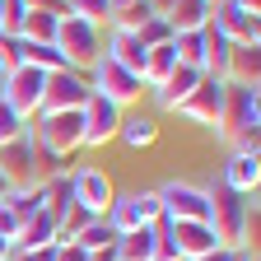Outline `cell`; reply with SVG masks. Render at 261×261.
I'll return each mask as SVG.
<instances>
[{
  "label": "cell",
  "instance_id": "obj_1",
  "mask_svg": "<svg viewBox=\"0 0 261 261\" xmlns=\"http://www.w3.org/2000/svg\"><path fill=\"white\" fill-rule=\"evenodd\" d=\"M205 191H210V228H215L219 247H228V252L252 247V233H256V196H243V191L224 187V182H215Z\"/></svg>",
  "mask_w": 261,
  "mask_h": 261
},
{
  "label": "cell",
  "instance_id": "obj_2",
  "mask_svg": "<svg viewBox=\"0 0 261 261\" xmlns=\"http://www.w3.org/2000/svg\"><path fill=\"white\" fill-rule=\"evenodd\" d=\"M256 126H261V93L243 89V84H224V112H219L215 136L228 149H261Z\"/></svg>",
  "mask_w": 261,
  "mask_h": 261
},
{
  "label": "cell",
  "instance_id": "obj_3",
  "mask_svg": "<svg viewBox=\"0 0 261 261\" xmlns=\"http://www.w3.org/2000/svg\"><path fill=\"white\" fill-rule=\"evenodd\" d=\"M28 136L33 145L70 159L75 149H84V112H38L28 121Z\"/></svg>",
  "mask_w": 261,
  "mask_h": 261
},
{
  "label": "cell",
  "instance_id": "obj_4",
  "mask_svg": "<svg viewBox=\"0 0 261 261\" xmlns=\"http://www.w3.org/2000/svg\"><path fill=\"white\" fill-rule=\"evenodd\" d=\"M56 51L65 56V65L80 75H89V65L103 56V33L89 19H75V14H61V28H56Z\"/></svg>",
  "mask_w": 261,
  "mask_h": 261
},
{
  "label": "cell",
  "instance_id": "obj_5",
  "mask_svg": "<svg viewBox=\"0 0 261 261\" xmlns=\"http://www.w3.org/2000/svg\"><path fill=\"white\" fill-rule=\"evenodd\" d=\"M159 215L168 224H210V191L196 182H163L154 187Z\"/></svg>",
  "mask_w": 261,
  "mask_h": 261
},
{
  "label": "cell",
  "instance_id": "obj_6",
  "mask_svg": "<svg viewBox=\"0 0 261 261\" xmlns=\"http://www.w3.org/2000/svg\"><path fill=\"white\" fill-rule=\"evenodd\" d=\"M89 89H93L98 98H108V103H117L121 112H126V108H136V103H140V93H145L140 75L121 70V65L108 61V56H98V61L89 65Z\"/></svg>",
  "mask_w": 261,
  "mask_h": 261
},
{
  "label": "cell",
  "instance_id": "obj_7",
  "mask_svg": "<svg viewBox=\"0 0 261 261\" xmlns=\"http://www.w3.org/2000/svg\"><path fill=\"white\" fill-rule=\"evenodd\" d=\"M163 215H159V196L154 191H117L112 196V205H108V224L117 228V233H126V228H149V224H159Z\"/></svg>",
  "mask_w": 261,
  "mask_h": 261
},
{
  "label": "cell",
  "instance_id": "obj_8",
  "mask_svg": "<svg viewBox=\"0 0 261 261\" xmlns=\"http://www.w3.org/2000/svg\"><path fill=\"white\" fill-rule=\"evenodd\" d=\"M173 112L187 117V121H196V126H205V130H215V126H219V112H224V80L201 75V84H196Z\"/></svg>",
  "mask_w": 261,
  "mask_h": 261
},
{
  "label": "cell",
  "instance_id": "obj_9",
  "mask_svg": "<svg viewBox=\"0 0 261 261\" xmlns=\"http://www.w3.org/2000/svg\"><path fill=\"white\" fill-rule=\"evenodd\" d=\"M42 89H47V75L33 70V65H14V70L0 80V98H5L14 112H23V117H38V108H42Z\"/></svg>",
  "mask_w": 261,
  "mask_h": 261
},
{
  "label": "cell",
  "instance_id": "obj_10",
  "mask_svg": "<svg viewBox=\"0 0 261 261\" xmlns=\"http://www.w3.org/2000/svg\"><path fill=\"white\" fill-rule=\"evenodd\" d=\"M89 75H80V70H56V75H47V89H42V108L38 112H80L84 103H89Z\"/></svg>",
  "mask_w": 261,
  "mask_h": 261
},
{
  "label": "cell",
  "instance_id": "obj_11",
  "mask_svg": "<svg viewBox=\"0 0 261 261\" xmlns=\"http://www.w3.org/2000/svg\"><path fill=\"white\" fill-rule=\"evenodd\" d=\"M0 177H5V191L10 187H38V154H33V140H28V130L19 140L10 145H0Z\"/></svg>",
  "mask_w": 261,
  "mask_h": 261
},
{
  "label": "cell",
  "instance_id": "obj_12",
  "mask_svg": "<svg viewBox=\"0 0 261 261\" xmlns=\"http://www.w3.org/2000/svg\"><path fill=\"white\" fill-rule=\"evenodd\" d=\"M210 23H215L233 47H261V19H256L252 10H243L238 0H224V5H215Z\"/></svg>",
  "mask_w": 261,
  "mask_h": 261
},
{
  "label": "cell",
  "instance_id": "obj_13",
  "mask_svg": "<svg viewBox=\"0 0 261 261\" xmlns=\"http://www.w3.org/2000/svg\"><path fill=\"white\" fill-rule=\"evenodd\" d=\"M80 112H84V145H89V149H103L108 140H117V126H121V108H117V103L89 93V103H84Z\"/></svg>",
  "mask_w": 261,
  "mask_h": 261
},
{
  "label": "cell",
  "instance_id": "obj_14",
  "mask_svg": "<svg viewBox=\"0 0 261 261\" xmlns=\"http://www.w3.org/2000/svg\"><path fill=\"white\" fill-rule=\"evenodd\" d=\"M70 182H75V205H84L89 215H108L117 187H112V177L103 168H75Z\"/></svg>",
  "mask_w": 261,
  "mask_h": 261
},
{
  "label": "cell",
  "instance_id": "obj_15",
  "mask_svg": "<svg viewBox=\"0 0 261 261\" xmlns=\"http://www.w3.org/2000/svg\"><path fill=\"white\" fill-rule=\"evenodd\" d=\"M103 56H108V61H117L121 70L140 75V84H145V56H149V47L140 42V33H121V28H108Z\"/></svg>",
  "mask_w": 261,
  "mask_h": 261
},
{
  "label": "cell",
  "instance_id": "obj_16",
  "mask_svg": "<svg viewBox=\"0 0 261 261\" xmlns=\"http://www.w3.org/2000/svg\"><path fill=\"white\" fill-rule=\"evenodd\" d=\"M219 182L243 191V196H256V187H261V149H228V163H224Z\"/></svg>",
  "mask_w": 261,
  "mask_h": 261
},
{
  "label": "cell",
  "instance_id": "obj_17",
  "mask_svg": "<svg viewBox=\"0 0 261 261\" xmlns=\"http://www.w3.org/2000/svg\"><path fill=\"white\" fill-rule=\"evenodd\" d=\"M163 228H168V238H173V247H177L182 261L205 256V252L219 247V238H215V228H210V224H168V219H163Z\"/></svg>",
  "mask_w": 261,
  "mask_h": 261
},
{
  "label": "cell",
  "instance_id": "obj_18",
  "mask_svg": "<svg viewBox=\"0 0 261 261\" xmlns=\"http://www.w3.org/2000/svg\"><path fill=\"white\" fill-rule=\"evenodd\" d=\"M201 75H205V70H191V65H177V70H173L168 80H163L159 89H149L154 108H159V112H173V108L182 103V98H187L196 84H201Z\"/></svg>",
  "mask_w": 261,
  "mask_h": 261
},
{
  "label": "cell",
  "instance_id": "obj_19",
  "mask_svg": "<svg viewBox=\"0 0 261 261\" xmlns=\"http://www.w3.org/2000/svg\"><path fill=\"white\" fill-rule=\"evenodd\" d=\"M56 243V215L51 210H38V215H28L19 224V233H14V252H42Z\"/></svg>",
  "mask_w": 261,
  "mask_h": 261
},
{
  "label": "cell",
  "instance_id": "obj_20",
  "mask_svg": "<svg viewBox=\"0 0 261 261\" xmlns=\"http://www.w3.org/2000/svg\"><path fill=\"white\" fill-rule=\"evenodd\" d=\"M224 84H243V89H256L261 84V56H256V47H228Z\"/></svg>",
  "mask_w": 261,
  "mask_h": 261
},
{
  "label": "cell",
  "instance_id": "obj_21",
  "mask_svg": "<svg viewBox=\"0 0 261 261\" xmlns=\"http://www.w3.org/2000/svg\"><path fill=\"white\" fill-rule=\"evenodd\" d=\"M210 14H215L210 0H173V10L163 14V19H168L173 38H177V33H196V28H205V23H210Z\"/></svg>",
  "mask_w": 261,
  "mask_h": 261
},
{
  "label": "cell",
  "instance_id": "obj_22",
  "mask_svg": "<svg viewBox=\"0 0 261 261\" xmlns=\"http://www.w3.org/2000/svg\"><path fill=\"white\" fill-rule=\"evenodd\" d=\"M154 243H159V224H149V228H126V233H117L112 252H117V261H149L154 256Z\"/></svg>",
  "mask_w": 261,
  "mask_h": 261
},
{
  "label": "cell",
  "instance_id": "obj_23",
  "mask_svg": "<svg viewBox=\"0 0 261 261\" xmlns=\"http://www.w3.org/2000/svg\"><path fill=\"white\" fill-rule=\"evenodd\" d=\"M19 65H33V70H42V75L70 70L65 56L56 51V42H28V38H19Z\"/></svg>",
  "mask_w": 261,
  "mask_h": 261
},
{
  "label": "cell",
  "instance_id": "obj_24",
  "mask_svg": "<svg viewBox=\"0 0 261 261\" xmlns=\"http://www.w3.org/2000/svg\"><path fill=\"white\" fill-rule=\"evenodd\" d=\"M117 140L130 145V149H149V145L159 140V121H154V117H140V112H121Z\"/></svg>",
  "mask_w": 261,
  "mask_h": 261
},
{
  "label": "cell",
  "instance_id": "obj_25",
  "mask_svg": "<svg viewBox=\"0 0 261 261\" xmlns=\"http://www.w3.org/2000/svg\"><path fill=\"white\" fill-rule=\"evenodd\" d=\"M0 205L14 210V219L23 224L28 215L47 210V191H42V182H38V187H10V191H0Z\"/></svg>",
  "mask_w": 261,
  "mask_h": 261
},
{
  "label": "cell",
  "instance_id": "obj_26",
  "mask_svg": "<svg viewBox=\"0 0 261 261\" xmlns=\"http://www.w3.org/2000/svg\"><path fill=\"white\" fill-rule=\"evenodd\" d=\"M56 28H61V10H38V5H28L19 38H28V42H56Z\"/></svg>",
  "mask_w": 261,
  "mask_h": 261
},
{
  "label": "cell",
  "instance_id": "obj_27",
  "mask_svg": "<svg viewBox=\"0 0 261 261\" xmlns=\"http://www.w3.org/2000/svg\"><path fill=\"white\" fill-rule=\"evenodd\" d=\"M173 70H177V51H173V38H168V42L149 47V56H145V89H159Z\"/></svg>",
  "mask_w": 261,
  "mask_h": 261
},
{
  "label": "cell",
  "instance_id": "obj_28",
  "mask_svg": "<svg viewBox=\"0 0 261 261\" xmlns=\"http://www.w3.org/2000/svg\"><path fill=\"white\" fill-rule=\"evenodd\" d=\"M42 191H47V210H51L56 219L75 205V182H70V173H56V177H47V182H42Z\"/></svg>",
  "mask_w": 261,
  "mask_h": 261
},
{
  "label": "cell",
  "instance_id": "obj_29",
  "mask_svg": "<svg viewBox=\"0 0 261 261\" xmlns=\"http://www.w3.org/2000/svg\"><path fill=\"white\" fill-rule=\"evenodd\" d=\"M84 252H98V247H112L117 243V228L108 224V215H98V219H89L84 228H80V238H75Z\"/></svg>",
  "mask_w": 261,
  "mask_h": 261
},
{
  "label": "cell",
  "instance_id": "obj_30",
  "mask_svg": "<svg viewBox=\"0 0 261 261\" xmlns=\"http://www.w3.org/2000/svg\"><path fill=\"white\" fill-rule=\"evenodd\" d=\"M65 14L89 19V23H108V14H112V0H65Z\"/></svg>",
  "mask_w": 261,
  "mask_h": 261
},
{
  "label": "cell",
  "instance_id": "obj_31",
  "mask_svg": "<svg viewBox=\"0 0 261 261\" xmlns=\"http://www.w3.org/2000/svg\"><path fill=\"white\" fill-rule=\"evenodd\" d=\"M28 121L33 117H23V112H14L5 98H0V145H10V140H19L23 130H28Z\"/></svg>",
  "mask_w": 261,
  "mask_h": 261
},
{
  "label": "cell",
  "instance_id": "obj_32",
  "mask_svg": "<svg viewBox=\"0 0 261 261\" xmlns=\"http://www.w3.org/2000/svg\"><path fill=\"white\" fill-rule=\"evenodd\" d=\"M173 38V28H168V19H159V14H149L145 23H140V42L145 47H159V42H168Z\"/></svg>",
  "mask_w": 261,
  "mask_h": 261
},
{
  "label": "cell",
  "instance_id": "obj_33",
  "mask_svg": "<svg viewBox=\"0 0 261 261\" xmlns=\"http://www.w3.org/2000/svg\"><path fill=\"white\" fill-rule=\"evenodd\" d=\"M23 14H28V0H5V19H0V33L19 38V28H23Z\"/></svg>",
  "mask_w": 261,
  "mask_h": 261
},
{
  "label": "cell",
  "instance_id": "obj_34",
  "mask_svg": "<svg viewBox=\"0 0 261 261\" xmlns=\"http://www.w3.org/2000/svg\"><path fill=\"white\" fill-rule=\"evenodd\" d=\"M19 65V38H10V33H0V80H5L10 70Z\"/></svg>",
  "mask_w": 261,
  "mask_h": 261
},
{
  "label": "cell",
  "instance_id": "obj_35",
  "mask_svg": "<svg viewBox=\"0 0 261 261\" xmlns=\"http://www.w3.org/2000/svg\"><path fill=\"white\" fill-rule=\"evenodd\" d=\"M56 261H89V252L80 243H56Z\"/></svg>",
  "mask_w": 261,
  "mask_h": 261
},
{
  "label": "cell",
  "instance_id": "obj_36",
  "mask_svg": "<svg viewBox=\"0 0 261 261\" xmlns=\"http://www.w3.org/2000/svg\"><path fill=\"white\" fill-rule=\"evenodd\" d=\"M14 233H19V219H14V210H5V205H0V238H10V243H14Z\"/></svg>",
  "mask_w": 261,
  "mask_h": 261
},
{
  "label": "cell",
  "instance_id": "obj_37",
  "mask_svg": "<svg viewBox=\"0 0 261 261\" xmlns=\"http://www.w3.org/2000/svg\"><path fill=\"white\" fill-rule=\"evenodd\" d=\"M10 261H56V243L42 252H10Z\"/></svg>",
  "mask_w": 261,
  "mask_h": 261
},
{
  "label": "cell",
  "instance_id": "obj_38",
  "mask_svg": "<svg viewBox=\"0 0 261 261\" xmlns=\"http://www.w3.org/2000/svg\"><path fill=\"white\" fill-rule=\"evenodd\" d=\"M191 261H233V252H228V247H215V252H205V256H191Z\"/></svg>",
  "mask_w": 261,
  "mask_h": 261
},
{
  "label": "cell",
  "instance_id": "obj_39",
  "mask_svg": "<svg viewBox=\"0 0 261 261\" xmlns=\"http://www.w3.org/2000/svg\"><path fill=\"white\" fill-rule=\"evenodd\" d=\"M145 5H149V14H159V19H163V14L173 10V0H145Z\"/></svg>",
  "mask_w": 261,
  "mask_h": 261
},
{
  "label": "cell",
  "instance_id": "obj_40",
  "mask_svg": "<svg viewBox=\"0 0 261 261\" xmlns=\"http://www.w3.org/2000/svg\"><path fill=\"white\" fill-rule=\"evenodd\" d=\"M89 261H117V252L112 247H98V252H89Z\"/></svg>",
  "mask_w": 261,
  "mask_h": 261
},
{
  "label": "cell",
  "instance_id": "obj_41",
  "mask_svg": "<svg viewBox=\"0 0 261 261\" xmlns=\"http://www.w3.org/2000/svg\"><path fill=\"white\" fill-rule=\"evenodd\" d=\"M233 261H256V247H243V252H233Z\"/></svg>",
  "mask_w": 261,
  "mask_h": 261
},
{
  "label": "cell",
  "instance_id": "obj_42",
  "mask_svg": "<svg viewBox=\"0 0 261 261\" xmlns=\"http://www.w3.org/2000/svg\"><path fill=\"white\" fill-rule=\"evenodd\" d=\"M10 252H14V243H10V238H0V261H10Z\"/></svg>",
  "mask_w": 261,
  "mask_h": 261
},
{
  "label": "cell",
  "instance_id": "obj_43",
  "mask_svg": "<svg viewBox=\"0 0 261 261\" xmlns=\"http://www.w3.org/2000/svg\"><path fill=\"white\" fill-rule=\"evenodd\" d=\"M243 10H252V14H261V0H238Z\"/></svg>",
  "mask_w": 261,
  "mask_h": 261
},
{
  "label": "cell",
  "instance_id": "obj_44",
  "mask_svg": "<svg viewBox=\"0 0 261 261\" xmlns=\"http://www.w3.org/2000/svg\"><path fill=\"white\" fill-rule=\"evenodd\" d=\"M0 19H5V0H0Z\"/></svg>",
  "mask_w": 261,
  "mask_h": 261
},
{
  "label": "cell",
  "instance_id": "obj_45",
  "mask_svg": "<svg viewBox=\"0 0 261 261\" xmlns=\"http://www.w3.org/2000/svg\"><path fill=\"white\" fill-rule=\"evenodd\" d=\"M210 5H224V0H210Z\"/></svg>",
  "mask_w": 261,
  "mask_h": 261
},
{
  "label": "cell",
  "instance_id": "obj_46",
  "mask_svg": "<svg viewBox=\"0 0 261 261\" xmlns=\"http://www.w3.org/2000/svg\"><path fill=\"white\" fill-rule=\"evenodd\" d=\"M0 191H5V177H0Z\"/></svg>",
  "mask_w": 261,
  "mask_h": 261
}]
</instances>
